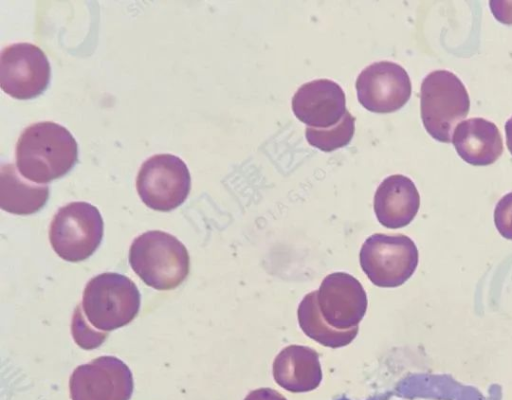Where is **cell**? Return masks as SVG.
Here are the masks:
<instances>
[{
    "instance_id": "obj_1",
    "label": "cell",
    "mask_w": 512,
    "mask_h": 400,
    "mask_svg": "<svg viewBox=\"0 0 512 400\" xmlns=\"http://www.w3.org/2000/svg\"><path fill=\"white\" fill-rule=\"evenodd\" d=\"M78 160V145L62 125L45 121L28 126L16 145L20 174L35 183H48L67 174Z\"/></svg>"
},
{
    "instance_id": "obj_2",
    "label": "cell",
    "mask_w": 512,
    "mask_h": 400,
    "mask_svg": "<svg viewBox=\"0 0 512 400\" xmlns=\"http://www.w3.org/2000/svg\"><path fill=\"white\" fill-rule=\"evenodd\" d=\"M129 263L145 284L157 290L176 288L186 279L190 268L186 247L160 230L147 231L133 240Z\"/></svg>"
},
{
    "instance_id": "obj_3",
    "label": "cell",
    "mask_w": 512,
    "mask_h": 400,
    "mask_svg": "<svg viewBox=\"0 0 512 400\" xmlns=\"http://www.w3.org/2000/svg\"><path fill=\"white\" fill-rule=\"evenodd\" d=\"M80 307L92 328L108 334L129 324L137 316L140 293L128 277L102 273L86 284Z\"/></svg>"
},
{
    "instance_id": "obj_4",
    "label": "cell",
    "mask_w": 512,
    "mask_h": 400,
    "mask_svg": "<svg viewBox=\"0 0 512 400\" xmlns=\"http://www.w3.org/2000/svg\"><path fill=\"white\" fill-rule=\"evenodd\" d=\"M470 109L468 92L461 80L448 70L429 73L421 84L420 110L426 131L437 141H452L453 129Z\"/></svg>"
},
{
    "instance_id": "obj_5",
    "label": "cell",
    "mask_w": 512,
    "mask_h": 400,
    "mask_svg": "<svg viewBox=\"0 0 512 400\" xmlns=\"http://www.w3.org/2000/svg\"><path fill=\"white\" fill-rule=\"evenodd\" d=\"M99 210L87 202H72L61 207L50 225L49 239L57 255L70 262L89 258L103 237Z\"/></svg>"
},
{
    "instance_id": "obj_6",
    "label": "cell",
    "mask_w": 512,
    "mask_h": 400,
    "mask_svg": "<svg viewBox=\"0 0 512 400\" xmlns=\"http://www.w3.org/2000/svg\"><path fill=\"white\" fill-rule=\"evenodd\" d=\"M360 265L376 286L392 288L405 283L418 265V250L411 238L402 234L376 233L363 243Z\"/></svg>"
},
{
    "instance_id": "obj_7",
    "label": "cell",
    "mask_w": 512,
    "mask_h": 400,
    "mask_svg": "<svg viewBox=\"0 0 512 400\" xmlns=\"http://www.w3.org/2000/svg\"><path fill=\"white\" fill-rule=\"evenodd\" d=\"M137 192L146 206L156 211H171L187 198L191 177L187 165L172 154H157L140 167Z\"/></svg>"
},
{
    "instance_id": "obj_8",
    "label": "cell",
    "mask_w": 512,
    "mask_h": 400,
    "mask_svg": "<svg viewBox=\"0 0 512 400\" xmlns=\"http://www.w3.org/2000/svg\"><path fill=\"white\" fill-rule=\"evenodd\" d=\"M50 64L45 53L31 43L5 47L0 56V86L9 96L32 99L42 94L50 81Z\"/></svg>"
},
{
    "instance_id": "obj_9",
    "label": "cell",
    "mask_w": 512,
    "mask_h": 400,
    "mask_svg": "<svg viewBox=\"0 0 512 400\" xmlns=\"http://www.w3.org/2000/svg\"><path fill=\"white\" fill-rule=\"evenodd\" d=\"M133 388L130 369L113 356L78 366L69 380L72 400H130Z\"/></svg>"
},
{
    "instance_id": "obj_10",
    "label": "cell",
    "mask_w": 512,
    "mask_h": 400,
    "mask_svg": "<svg viewBox=\"0 0 512 400\" xmlns=\"http://www.w3.org/2000/svg\"><path fill=\"white\" fill-rule=\"evenodd\" d=\"M360 104L374 113H391L402 108L411 96L406 70L391 61H378L361 71L356 80Z\"/></svg>"
},
{
    "instance_id": "obj_11",
    "label": "cell",
    "mask_w": 512,
    "mask_h": 400,
    "mask_svg": "<svg viewBox=\"0 0 512 400\" xmlns=\"http://www.w3.org/2000/svg\"><path fill=\"white\" fill-rule=\"evenodd\" d=\"M316 293L323 319L335 329L357 327L366 313V292L361 283L348 273L329 274Z\"/></svg>"
},
{
    "instance_id": "obj_12",
    "label": "cell",
    "mask_w": 512,
    "mask_h": 400,
    "mask_svg": "<svg viewBox=\"0 0 512 400\" xmlns=\"http://www.w3.org/2000/svg\"><path fill=\"white\" fill-rule=\"evenodd\" d=\"M292 110L309 127L329 128L336 125L347 111L345 94L332 80H313L295 92Z\"/></svg>"
},
{
    "instance_id": "obj_13",
    "label": "cell",
    "mask_w": 512,
    "mask_h": 400,
    "mask_svg": "<svg viewBox=\"0 0 512 400\" xmlns=\"http://www.w3.org/2000/svg\"><path fill=\"white\" fill-rule=\"evenodd\" d=\"M419 206L420 196L414 182L401 174L385 178L375 192V215L380 224L390 229L407 226Z\"/></svg>"
},
{
    "instance_id": "obj_14",
    "label": "cell",
    "mask_w": 512,
    "mask_h": 400,
    "mask_svg": "<svg viewBox=\"0 0 512 400\" xmlns=\"http://www.w3.org/2000/svg\"><path fill=\"white\" fill-rule=\"evenodd\" d=\"M452 142L458 155L474 166L490 165L503 152V141L498 127L481 117L459 123L453 133Z\"/></svg>"
},
{
    "instance_id": "obj_15",
    "label": "cell",
    "mask_w": 512,
    "mask_h": 400,
    "mask_svg": "<svg viewBox=\"0 0 512 400\" xmlns=\"http://www.w3.org/2000/svg\"><path fill=\"white\" fill-rule=\"evenodd\" d=\"M273 376L277 384L287 391H312L322 380L319 355L307 346H287L274 359Z\"/></svg>"
},
{
    "instance_id": "obj_16",
    "label": "cell",
    "mask_w": 512,
    "mask_h": 400,
    "mask_svg": "<svg viewBox=\"0 0 512 400\" xmlns=\"http://www.w3.org/2000/svg\"><path fill=\"white\" fill-rule=\"evenodd\" d=\"M49 198L46 185L32 184L13 164L0 168V207L9 213L30 215L44 207Z\"/></svg>"
},
{
    "instance_id": "obj_17",
    "label": "cell",
    "mask_w": 512,
    "mask_h": 400,
    "mask_svg": "<svg viewBox=\"0 0 512 400\" xmlns=\"http://www.w3.org/2000/svg\"><path fill=\"white\" fill-rule=\"evenodd\" d=\"M297 314L302 331L309 338L326 347H344L350 344L358 334V326L339 330L327 324L320 313L316 291L304 296L299 304Z\"/></svg>"
},
{
    "instance_id": "obj_18",
    "label": "cell",
    "mask_w": 512,
    "mask_h": 400,
    "mask_svg": "<svg viewBox=\"0 0 512 400\" xmlns=\"http://www.w3.org/2000/svg\"><path fill=\"white\" fill-rule=\"evenodd\" d=\"M355 131V118L346 111L343 118L329 128L307 126L305 135L308 143L324 152H331L349 144Z\"/></svg>"
},
{
    "instance_id": "obj_19",
    "label": "cell",
    "mask_w": 512,
    "mask_h": 400,
    "mask_svg": "<svg viewBox=\"0 0 512 400\" xmlns=\"http://www.w3.org/2000/svg\"><path fill=\"white\" fill-rule=\"evenodd\" d=\"M71 329L75 342L81 348L88 350L99 347L108 336V334L99 332L89 325L83 316L80 304L74 311Z\"/></svg>"
},
{
    "instance_id": "obj_20",
    "label": "cell",
    "mask_w": 512,
    "mask_h": 400,
    "mask_svg": "<svg viewBox=\"0 0 512 400\" xmlns=\"http://www.w3.org/2000/svg\"><path fill=\"white\" fill-rule=\"evenodd\" d=\"M494 223L504 238L512 240V192L498 201L494 210Z\"/></svg>"
},
{
    "instance_id": "obj_21",
    "label": "cell",
    "mask_w": 512,
    "mask_h": 400,
    "mask_svg": "<svg viewBox=\"0 0 512 400\" xmlns=\"http://www.w3.org/2000/svg\"><path fill=\"white\" fill-rule=\"evenodd\" d=\"M489 4L498 21L508 25L512 24V1H490Z\"/></svg>"
},
{
    "instance_id": "obj_22",
    "label": "cell",
    "mask_w": 512,
    "mask_h": 400,
    "mask_svg": "<svg viewBox=\"0 0 512 400\" xmlns=\"http://www.w3.org/2000/svg\"><path fill=\"white\" fill-rule=\"evenodd\" d=\"M244 400H287L281 393L271 388L251 391Z\"/></svg>"
},
{
    "instance_id": "obj_23",
    "label": "cell",
    "mask_w": 512,
    "mask_h": 400,
    "mask_svg": "<svg viewBox=\"0 0 512 400\" xmlns=\"http://www.w3.org/2000/svg\"><path fill=\"white\" fill-rule=\"evenodd\" d=\"M505 132H506V144L507 147L512 154V117L509 118L505 124Z\"/></svg>"
}]
</instances>
